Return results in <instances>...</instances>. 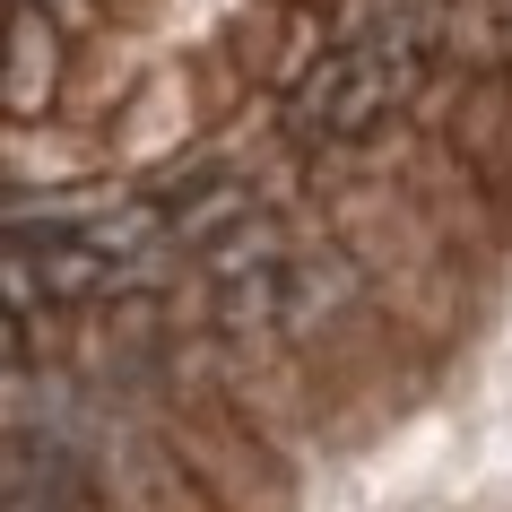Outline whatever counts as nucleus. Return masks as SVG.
Returning a JSON list of instances; mask_svg holds the SVG:
<instances>
[{"mask_svg": "<svg viewBox=\"0 0 512 512\" xmlns=\"http://www.w3.org/2000/svg\"><path fill=\"white\" fill-rule=\"evenodd\" d=\"M96 495H105L113 512H226L209 486L183 469V452H174L157 426H131V434H113L105 452H96Z\"/></svg>", "mask_w": 512, "mask_h": 512, "instance_id": "nucleus-1", "label": "nucleus"}, {"mask_svg": "<svg viewBox=\"0 0 512 512\" xmlns=\"http://www.w3.org/2000/svg\"><path fill=\"white\" fill-rule=\"evenodd\" d=\"M209 122V105H200V70H148V79L131 87V105H122V122H113V157L122 165H157L165 148H183L191 131Z\"/></svg>", "mask_w": 512, "mask_h": 512, "instance_id": "nucleus-3", "label": "nucleus"}, {"mask_svg": "<svg viewBox=\"0 0 512 512\" xmlns=\"http://www.w3.org/2000/svg\"><path fill=\"white\" fill-rule=\"evenodd\" d=\"M105 157H113V148H96L87 131H35V122H9V183H35V174H53V183H96Z\"/></svg>", "mask_w": 512, "mask_h": 512, "instance_id": "nucleus-5", "label": "nucleus"}, {"mask_svg": "<svg viewBox=\"0 0 512 512\" xmlns=\"http://www.w3.org/2000/svg\"><path fill=\"white\" fill-rule=\"evenodd\" d=\"M87 512H113V504H105V495H96V504H87Z\"/></svg>", "mask_w": 512, "mask_h": 512, "instance_id": "nucleus-6", "label": "nucleus"}, {"mask_svg": "<svg viewBox=\"0 0 512 512\" xmlns=\"http://www.w3.org/2000/svg\"><path fill=\"white\" fill-rule=\"evenodd\" d=\"M226 44H235V61L252 70V87L296 96V87L313 79V61H322L330 27H322V9H313V0H252V9L226 18Z\"/></svg>", "mask_w": 512, "mask_h": 512, "instance_id": "nucleus-2", "label": "nucleus"}, {"mask_svg": "<svg viewBox=\"0 0 512 512\" xmlns=\"http://www.w3.org/2000/svg\"><path fill=\"white\" fill-rule=\"evenodd\" d=\"M61 79H70V61H61V18L44 0H18V18H9V87H0L9 122L61 113V96H70Z\"/></svg>", "mask_w": 512, "mask_h": 512, "instance_id": "nucleus-4", "label": "nucleus"}]
</instances>
